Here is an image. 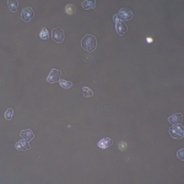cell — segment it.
<instances>
[{
	"label": "cell",
	"instance_id": "cell-18",
	"mask_svg": "<svg viewBox=\"0 0 184 184\" xmlns=\"http://www.w3.org/2000/svg\"><path fill=\"white\" fill-rule=\"evenodd\" d=\"M12 118H14V109L12 108H9L6 111V113H5V119L6 120H11Z\"/></svg>",
	"mask_w": 184,
	"mask_h": 184
},
{
	"label": "cell",
	"instance_id": "cell-5",
	"mask_svg": "<svg viewBox=\"0 0 184 184\" xmlns=\"http://www.w3.org/2000/svg\"><path fill=\"white\" fill-rule=\"evenodd\" d=\"M33 16H35V11H33L32 7H23L22 14H21V19L23 21L28 22V21H31L33 19Z\"/></svg>",
	"mask_w": 184,
	"mask_h": 184
},
{
	"label": "cell",
	"instance_id": "cell-17",
	"mask_svg": "<svg viewBox=\"0 0 184 184\" xmlns=\"http://www.w3.org/2000/svg\"><path fill=\"white\" fill-rule=\"evenodd\" d=\"M65 11H66V14H69V15H73V14L76 11V9H75V6H74L73 4H69V5H66V7H65Z\"/></svg>",
	"mask_w": 184,
	"mask_h": 184
},
{
	"label": "cell",
	"instance_id": "cell-8",
	"mask_svg": "<svg viewBox=\"0 0 184 184\" xmlns=\"http://www.w3.org/2000/svg\"><path fill=\"white\" fill-rule=\"evenodd\" d=\"M15 148L17 151H25V150H28L30 148V142L28 140H25V139H21L20 141H17L15 144Z\"/></svg>",
	"mask_w": 184,
	"mask_h": 184
},
{
	"label": "cell",
	"instance_id": "cell-2",
	"mask_svg": "<svg viewBox=\"0 0 184 184\" xmlns=\"http://www.w3.org/2000/svg\"><path fill=\"white\" fill-rule=\"evenodd\" d=\"M169 134L174 139H183L184 136V128L183 125L179 124H172V127L169 128Z\"/></svg>",
	"mask_w": 184,
	"mask_h": 184
},
{
	"label": "cell",
	"instance_id": "cell-19",
	"mask_svg": "<svg viewBox=\"0 0 184 184\" xmlns=\"http://www.w3.org/2000/svg\"><path fill=\"white\" fill-rule=\"evenodd\" d=\"M177 156H178V158H179L181 161H183L184 160V148H181V150L177 152Z\"/></svg>",
	"mask_w": 184,
	"mask_h": 184
},
{
	"label": "cell",
	"instance_id": "cell-16",
	"mask_svg": "<svg viewBox=\"0 0 184 184\" xmlns=\"http://www.w3.org/2000/svg\"><path fill=\"white\" fill-rule=\"evenodd\" d=\"M40 37L43 40V41H46L49 38V33H48V30H47L46 27H43L42 30H41V33H40Z\"/></svg>",
	"mask_w": 184,
	"mask_h": 184
},
{
	"label": "cell",
	"instance_id": "cell-13",
	"mask_svg": "<svg viewBox=\"0 0 184 184\" xmlns=\"http://www.w3.org/2000/svg\"><path fill=\"white\" fill-rule=\"evenodd\" d=\"M7 5H9V9L12 12H16L17 9H19V1H16V0H9L7 1Z\"/></svg>",
	"mask_w": 184,
	"mask_h": 184
},
{
	"label": "cell",
	"instance_id": "cell-14",
	"mask_svg": "<svg viewBox=\"0 0 184 184\" xmlns=\"http://www.w3.org/2000/svg\"><path fill=\"white\" fill-rule=\"evenodd\" d=\"M59 84H60V86L63 87V89H65V90H70L71 87H73V84L70 82V81H68V80H60L59 81Z\"/></svg>",
	"mask_w": 184,
	"mask_h": 184
},
{
	"label": "cell",
	"instance_id": "cell-12",
	"mask_svg": "<svg viewBox=\"0 0 184 184\" xmlns=\"http://www.w3.org/2000/svg\"><path fill=\"white\" fill-rule=\"evenodd\" d=\"M82 7L85 9V10H91V9H94L96 7V2L94 1H90V0H85V1H82Z\"/></svg>",
	"mask_w": 184,
	"mask_h": 184
},
{
	"label": "cell",
	"instance_id": "cell-7",
	"mask_svg": "<svg viewBox=\"0 0 184 184\" xmlns=\"http://www.w3.org/2000/svg\"><path fill=\"white\" fill-rule=\"evenodd\" d=\"M97 145H98L99 148H102V150H107L108 147H111V146L113 145V140H112L111 138H103L97 142Z\"/></svg>",
	"mask_w": 184,
	"mask_h": 184
},
{
	"label": "cell",
	"instance_id": "cell-11",
	"mask_svg": "<svg viewBox=\"0 0 184 184\" xmlns=\"http://www.w3.org/2000/svg\"><path fill=\"white\" fill-rule=\"evenodd\" d=\"M127 26H125V23H123V22H119V23H115V31H117V33L118 35H124L125 32H127Z\"/></svg>",
	"mask_w": 184,
	"mask_h": 184
},
{
	"label": "cell",
	"instance_id": "cell-3",
	"mask_svg": "<svg viewBox=\"0 0 184 184\" xmlns=\"http://www.w3.org/2000/svg\"><path fill=\"white\" fill-rule=\"evenodd\" d=\"M118 16L120 17V21L124 23L125 21H129V20H132V19L134 17V14H133V11H132L130 9L123 7V9H120V10H119V12H118Z\"/></svg>",
	"mask_w": 184,
	"mask_h": 184
},
{
	"label": "cell",
	"instance_id": "cell-20",
	"mask_svg": "<svg viewBox=\"0 0 184 184\" xmlns=\"http://www.w3.org/2000/svg\"><path fill=\"white\" fill-rule=\"evenodd\" d=\"M119 148H120V150H125V148H127V144H125V142H120V144H119Z\"/></svg>",
	"mask_w": 184,
	"mask_h": 184
},
{
	"label": "cell",
	"instance_id": "cell-15",
	"mask_svg": "<svg viewBox=\"0 0 184 184\" xmlns=\"http://www.w3.org/2000/svg\"><path fill=\"white\" fill-rule=\"evenodd\" d=\"M82 94H84V97L90 98V97L93 96V91L91 89H89V87H82Z\"/></svg>",
	"mask_w": 184,
	"mask_h": 184
},
{
	"label": "cell",
	"instance_id": "cell-4",
	"mask_svg": "<svg viewBox=\"0 0 184 184\" xmlns=\"http://www.w3.org/2000/svg\"><path fill=\"white\" fill-rule=\"evenodd\" d=\"M52 38H53L54 42L61 43V42L64 41V38H65V33H64V31L60 30V28H54L53 32H52Z\"/></svg>",
	"mask_w": 184,
	"mask_h": 184
},
{
	"label": "cell",
	"instance_id": "cell-9",
	"mask_svg": "<svg viewBox=\"0 0 184 184\" xmlns=\"http://www.w3.org/2000/svg\"><path fill=\"white\" fill-rule=\"evenodd\" d=\"M182 119H183L182 113H177V114L171 115V117L168 118V122H169L171 124H179V123L182 122Z\"/></svg>",
	"mask_w": 184,
	"mask_h": 184
},
{
	"label": "cell",
	"instance_id": "cell-6",
	"mask_svg": "<svg viewBox=\"0 0 184 184\" xmlns=\"http://www.w3.org/2000/svg\"><path fill=\"white\" fill-rule=\"evenodd\" d=\"M60 71L59 70H56V69H53L50 73H49V75H48V77H47V81L49 82V84H54V82H56L58 80H60Z\"/></svg>",
	"mask_w": 184,
	"mask_h": 184
},
{
	"label": "cell",
	"instance_id": "cell-10",
	"mask_svg": "<svg viewBox=\"0 0 184 184\" xmlns=\"http://www.w3.org/2000/svg\"><path fill=\"white\" fill-rule=\"evenodd\" d=\"M20 136H21V139H25V140H32L33 139V132L32 130H30V129H25V130H22L21 133H20Z\"/></svg>",
	"mask_w": 184,
	"mask_h": 184
},
{
	"label": "cell",
	"instance_id": "cell-1",
	"mask_svg": "<svg viewBox=\"0 0 184 184\" xmlns=\"http://www.w3.org/2000/svg\"><path fill=\"white\" fill-rule=\"evenodd\" d=\"M81 46L87 52H93L97 47V40L94 36H91V35H87L82 38V42H81Z\"/></svg>",
	"mask_w": 184,
	"mask_h": 184
}]
</instances>
